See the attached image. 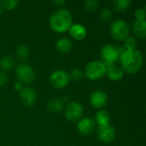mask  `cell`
I'll list each match as a JSON object with an SVG mask.
<instances>
[{"label":"cell","mask_w":146,"mask_h":146,"mask_svg":"<svg viewBox=\"0 0 146 146\" xmlns=\"http://www.w3.org/2000/svg\"><path fill=\"white\" fill-rule=\"evenodd\" d=\"M73 24V16L71 12L64 8L55 10L50 17V27L56 33H64L68 31Z\"/></svg>","instance_id":"1"},{"label":"cell","mask_w":146,"mask_h":146,"mask_svg":"<svg viewBox=\"0 0 146 146\" xmlns=\"http://www.w3.org/2000/svg\"><path fill=\"white\" fill-rule=\"evenodd\" d=\"M143 63H144V56L142 52L139 50H135L133 59L129 63V65L123 68L122 69L124 70V72L127 74H135L141 69Z\"/></svg>","instance_id":"9"},{"label":"cell","mask_w":146,"mask_h":146,"mask_svg":"<svg viewBox=\"0 0 146 146\" xmlns=\"http://www.w3.org/2000/svg\"><path fill=\"white\" fill-rule=\"evenodd\" d=\"M133 34L140 38L144 39L146 37V21H134L132 26Z\"/></svg>","instance_id":"15"},{"label":"cell","mask_w":146,"mask_h":146,"mask_svg":"<svg viewBox=\"0 0 146 146\" xmlns=\"http://www.w3.org/2000/svg\"><path fill=\"white\" fill-rule=\"evenodd\" d=\"M115 129L110 123L104 126H98L97 129V137L104 144H110L115 139Z\"/></svg>","instance_id":"8"},{"label":"cell","mask_w":146,"mask_h":146,"mask_svg":"<svg viewBox=\"0 0 146 146\" xmlns=\"http://www.w3.org/2000/svg\"><path fill=\"white\" fill-rule=\"evenodd\" d=\"M124 74H125L124 70L119 65L113 64V65H110V66L107 67L106 75L111 80H114V81L120 80H121L123 78Z\"/></svg>","instance_id":"14"},{"label":"cell","mask_w":146,"mask_h":146,"mask_svg":"<svg viewBox=\"0 0 146 146\" xmlns=\"http://www.w3.org/2000/svg\"><path fill=\"white\" fill-rule=\"evenodd\" d=\"M7 80H8V77H7L6 73L3 71H0V86L5 85L7 82Z\"/></svg>","instance_id":"28"},{"label":"cell","mask_w":146,"mask_h":146,"mask_svg":"<svg viewBox=\"0 0 146 146\" xmlns=\"http://www.w3.org/2000/svg\"><path fill=\"white\" fill-rule=\"evenodd\" d=\"M53 3L57 6H62L63 4L66 3V1L65 0H57V1H53Z\"/></svg>","instance_id":"30"},{"label":"cell","mask_w":146,"mask_h":146,"mask_svg":"<svg viewBox=\"0 0 146 146\" xmlns=\"http://www.w3.org/2000/svg\"><path fill=\"white\" fill-rule=\"evenodd\" d=\"M69 74V78L70 80H72L74 82H79L82 80V78L84 77V72L79 68H74Z\"/></svg>","instance_id":"23"},{"label":"cell","mask_w":146,"mask_h":146,"mask_svg":"<svg viewBox=\"0 0 146 146\" xmlns=\"http://www.w3.org/2000/svg\"><path fill=\"white\" fill-rule=\"evenodd\" d=\"M113 17V12L109 8H104L100 12V18L104 21H109Z\"/></svg>","instance_id":"25"},{"label":"cell","mask_w":146,"mask_h":146,"mask_svg":"<svg viewBox=\"0 0 146 146\" xmlns=\"http://www.w3.org/2000/svg\"><path fill=\"white\" fill-rule=\"evenodd\" d=\"M69 35L75 40L80 41L84 39L87 34V30L86 27L80 24V23H74L72 24L71 27L68 29Z\"/></svg>","instance_id":"13"},{"label":"cell","mask_w":146,"mask_h":146,"mask_svg":"<svg viewBox=\"0 0 146 146\" xmlns=\"http://www.w3.org/2000/svg\"><path fill=\"white\" fill-rule=\"evenodd\" d=\"M90 104L96 109L104 108L108 102V95L102 90H97L92 92L89 98Z\"/></svg>","instance_id":"10"},{"label":"cell","mask_w":146,"mask_h":146,"mask_svg":"<svg viewBox=\"0 0 146 146\" xmlns=\"http://www.w3.org/2000/svg\"><path fill=\"white\" fill-rule=\"evenodd\" d=\"M106 70L107 67L102 61L94 60L86 64L84 75L91 80H97L104 77Z\"/></svg>","instance_id":"2"},{"label":"cell","mask_w":146,"mask_h":146,"mask_svg":"<svg viewBox=\"0 0 146 146\" xmlns=\"http://www.w3.org/2000/svg\"><path fill=\"white\" fill-rule=\"evenodd\" d=\"M3 9L2 8V6H1V4H0V16H1L2 14H3Z\"/></svg>","instance_id":"31"},{"label":"cell","mask_w":146,"mask_h":146,"mask_svg":"<svg viewBox=\"0 0 146 146\" xmlns=\"http://www.w3.org/2000/svg\"><path fill=\"white\" fill-rule=\"evenodd\" d=\"M20 97L24 104L27 106H32L36 102L37 93L33 88L26 86L20 92Z\"/></svg>","instance_id":"12"},{"label":"cell","mask_w":146,"mask_h":146,"mask_svg":"<svg viewBox=\"0 0 146 146\" xmlns=\"http://www.w3.org/2000/svg\"><path fill=\"white\" fill-rule=\"evenodd\" d=\"M72 48H73L72 41L66 37H62L59 38L56 43V49L61 53H68L72 50Z\"/></svg>","instance_id":"16"},{"label":"cell","mask_w":146,"mask_h":146,"mask_svg":"<svg viewBox=\"0 0 146 146\" xmlns=\"http://www.w3.org/2000/svg\"><path fill=\"white\" fill-rule=\"evenodd\" d=\"M15 62L12 56H3L0 60V68L3 69V72L11 70L12 68H15Z\"/></svg>","instance_id":"19"},{"label":"cell","mask_w":146,"mask_h":146,"mask_svg":"<svg viewBox=\"0 0 146 146\" xmlns=\"http://www.w3.org/2000/svg\"><path fill=\"white\" fill-rule=\"evenodd\" d=\"M70 81L69 74L62 69H56L50 75V84L56 89H62L66 87Z\"/></svg>","instance_id":"6"},{"label":"cell","mask_w":146,"mask_h":146,"mask_svg":"<svg viewBox=\"0 0 146 146\" xmlns=\"http://www.w3.org/2000/svg\"><path fill=\"white\" fill-rule=\"evenodd\" d=\"M98 126H104L110 124V115L108 111L104 110H99L95 114V121Z\"/></svg>","instance_id":"17"},{"label":"cell","mask_w":146,"mask_h":146,"mask_svg":"<svg viewBox=\"0 0 146 146\" xmlns=\"http://www.w3.org/2000/svg\"><path fill=\"white\" fill-rule=\"evenodd\" d=\"M95 127V121L92 118L83 117L80 119L77 122V130L82 135H90Z\"/></svg>","instance_id":"11"},{"label":"cell","mask_w":146,"mask_h":146,"mask_svg":"<svg viewBox=\"0 0 146 146\" xmlns=\"http://www.w3.org/2000/svg\"><path fill=\"white\" fill-rule=\"evenodd\" d=\"M134 16L136 21H145L146 18V10L145 8H139L135 10Z\"/></svg>","instance_id":"27"},{"label":"cell","mask_w":146,"mask_h":146,"mask_svg":"<svg viewBox=\"0 0 146 146\" xmlns=\"http://www.w3.org/2000/svg\"><path fill=\"white\" fill-rule=\"evenodd\" d=\"M15 52L18 58H20L21 60H25L29 56L30 50L28 46H27L26 44H20L19 46H17Z\"/></svg>","instance_id":"21"},{"label":"cell","mask_w":146,"mask_h":146,"mask_svg":"<svg viewBox=\"0 0 146 146\" xmlns=\"http://www.w3.org/2000/svg\"><path fill=\"white\" fill-rule=\"evenodd\" d=\"M63 106H64V102L62 99L60 98L50 99L47 104V109L53 113L61 112L63 110Z\"/></svg>","instance_id":"18"},{"label":"cell","mask_w":146,"mask_h":146,"mask_svg":"<svg viewBox=\"0 0 146 146\" xmlns=\"http://www.w3.org/2000/svg\"><path fill=\"white\" fill-rule=\"evenodd\" d=\"M98 5H99V2L98 0H87L84 3L85 9L86 10H88V11L95 10L98 8Z\"/></svg>","instance_id":"26"},{"label":"cell","mask_w":146,"mask_h":146,"mask_svg":"<svg viewBox=\"0 0 146 146\" xmlns=\"http://www.w3.org/2000/svg\"><path fill=\"white\" fill-rule=\"evenodd\" d=\"M131 5L130 0H115L113 2L114 9L117 12H124L126 11Z\"/></svg>","instance_id":"20"},{"label":"cell","mask_w":146,"mask_h":146,"mask_svg":"<svg viewBox=\"0 0 146 146\" xmlns=\"http://www.w3.org/2000/svg\"><path fill=\"white\" fill-rule=\"evenodd\" d=\"M0 4L3 9L12 10L18 6L19 2L17 0H3V1H0Z\"/></svg>","instance_id":"24"},{"label":"cell","mask_w":146,"mask_h":146,"mask_svg":"<svg viewBox=\"0 0 146 146\" xmlns=\"http://www.w3.org/2000/svg\"><path fill=\"white\" fill-rule=\"evenodd\" d=\"M15 76L19 82L31 84L35 79V72L33 67L27 63H21L15 68Z\"/></svg>","instance_id":"5"},{"label":"cell","mask_w":146,"mask_h":146,"mask_svg":"<svg viewBox=\"0 0 146 146\" xmlns=\"http://www.w3.org/2000/svg\"><path fill=\"white\" fill-rule=\"evenodd\" d=\"M137 45L138 42L135 38L133 37H127L124 41H123V49L124 50H137Z\"/></svg>","instance_id":"22"},{"label":"cell","mask_w":146,"mask_h":146,"mask_svg":"<svg viewBox=\"0 0 146 146\" xmlns=\"http://www.w3.org/2000/svg\"><path fill=\"white\" fill-rule=\"evenodd\" d=\"M110 33L114 39L118 41H124L127 37H129L130 26L125 20H115L110 26Z\"/></svg>","instance_id":"3"},{"label":"cell","mask_w":146,"mask_h":146,"mask_svg":"<svg viewBox=\"0 0 146 146\" xmlns=\"http://www.w3.org/2000/svg\"><path fill=\"white\" fill-rule=\"evenodd\" d=\"M23 88H24L23 84L21 83V82H19V81H17V82H15V83L14 84V89H15L16 92H20Z\"/></svg>","instance_id":"29"},{"label":"cell","mask_w":146,"mask_h":146,"mask_svg":"<svg viewBox=\"0 0 146 146\" xmlns=\"http://www.w3.org/2000/svg\"><path fill=\"white\" fill-rule=\"evenodd\" d=\"M84 109L81 104L76 101H72L68 104L65 108V116L70 121H77L82 118Z\"/></svg>","instance_id":"7"},{"label":"cell","mask_w":146,"mask_h":146,"mask_svg":"<svg viewBox=\"0 0 146 146\" xmlns=\"http://www.w3.org/2000/svg\"><path fill=\"white\" fill-rule=\"evenodd\" d=\"M121 51V50L114 44H107L104 45L100 50L102 62L106 65V67L115 64V62L119 60Z\"/></svg>","instance_id":"4"}]
</instances>
